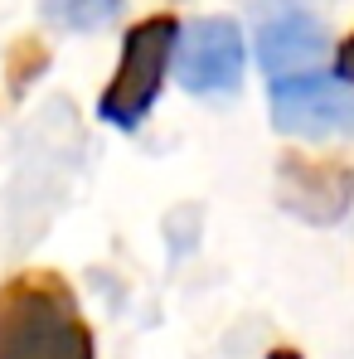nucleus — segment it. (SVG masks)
I'll return each instance as SVG.
<instances>
[{
  "label": "nucleus",
  "instance_id": "f257e3e1",
  "mask_svg": "<svg viewBox=\"0 0 354 359\" xmlns=\"http://www.w3.org/2000/svg\"><path fill=\"white\" fill-rule=\"evenodd\" d=\"M0 359H97L93 325L59 272L0 282Z\"/></svg>",
  "mask_w": 354,
  "mask_h": 359
},
{
  "label": "nucleus",
  "instance_id": "f03ea898",
  "mask_svg": "<svg viewBox=\"0 0 354 359\" xmlns=\"http://www.w3.org/2000/svg\"><path fill=\"white\" fill-rule=\"evenodd\" d=\"M175 44H179V20L175 15H146L126 29L121 39V59L112 83L102 88L97 97V112L102 121H112L121 131L141 126L151 102L161 97V83H165V68L175 63Z\"/></svg>",
  "mask_w": 354,
  "mask_h": 359
},
{
  "label": "nucleus",
  "instance_id": "7ed1b4c3",
  "mask_svg": "<svg viewBox=\"0 0 354 359\" xmlns=\"http://www.w3.org/2000/svg\"><path fill=\"white\" fill-rule=\"evenodd\" d=\"M272 126L287 136L325 141V136H354V88L325 73H301L267 83Z\"/></svg>",
  "mask_w": 354,
  "mask_h": 359
},
{
  "label": "nucleus",
  "instance_id": "20e7f679",
  "mask_svg": "<svg viewBox=\"0 0 354 359\" xmlns=\"http://www.w3.org/2000/svg\"><path fill=\"white\" fill-rule=\"evenodd\" d=\"M277 194L306 224H335L345 219L354 199V170L345 161H311V156H282L277 165Z\"/></svg>",
  "mask_w": 354,
  "mask_h": 359
},
{
  "label": "nucleus",
  "instance_id": "39448f33",
  "mask_svg": "<svg viewBox=\"0 0 354 359\" xmlns=\"http://www.w3.org/2000/svg\"><path fill=\"white\" fill-rule=\"evenodd\" d=\"M175 73L189 93H229L243 73V34L233 20H199L175 44Z\"/></svg>",
  "mask_w": 354,
  "mask_h": 359
},
{
  "label": "nucleus",
  "instance_id": "423d86ee",
  "mask_svg": "<svg viewBox=\"0 0 354 359\" xmlns=\"http://www.w3.org/2000/svg\"><path fill=\"white\" fill-rule=\"evenodd\" d=\"M325 29L315 15L306 10H277L272 20H262L257 29V63L267 73V83L277 78H301V73H320L325 63Z\"/></svg>",
  "mask_w": 354,
  "mask_h": 359
},
{
  "label": "nucleus",
  "instance_id": "0eeeda50",
  "mask_svg": "<svg viewBox=\"0 0 354 359\" xmlns=\"http://www.w3.org/2000/svg\"><path fill=\"white\" fill-rule=\"evenodd\" d=\"M44 68H49V49H44L39 39H20V44L10 49V59H5V83H10V93H25Z\"/></svg>",
  "mask_w": 354,
  "mask_h": 359
},
{
  "label": "nucleus",
  "instance_id": "6e6552de",
  "mask_svg": "<svg viewBox=\"0 0 354 359\" xmlns=\"http://www.w3.org/2000/svg\"><path fill=\"white\" fill-rule=\"evenodd\" d=\"M44 5L59 15L68 29H97V25H107L117 15L121 0H44Z\"/></svg>",
  "mask_w": 354,
  "mask_h": 359
},
{
  "label": "nucleus",
  "instance_id": "1a4fd4ad",
  "mask_svg": "<svg viewBox=\"0 0 354 359\" xmlns=\"http://www.w3.org/2000/svg\"><path fill=\"white\" fill-rule=\"evenodd\" d=\"M335 78L354 88V34H345V39H340V49H335Z\"/></svg>",
  "mask_w": 354,
  "mask_h": 359
},
{
  "label": "nucleus",
  "instance_id": "9d476101",
  "mask_svg": "<svg viewBox=\"0 0 354 359\" xmlns=\"http://www.w3.org/2000/svg\"><path fill=\"white\" fill-rule=\"evenodd\" d=\"M267 359H301V355H296V350H272Z\"/></svg>",
  "mask_w": 354,
  "mask_h": 359
}]
</instances>
